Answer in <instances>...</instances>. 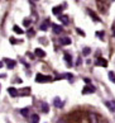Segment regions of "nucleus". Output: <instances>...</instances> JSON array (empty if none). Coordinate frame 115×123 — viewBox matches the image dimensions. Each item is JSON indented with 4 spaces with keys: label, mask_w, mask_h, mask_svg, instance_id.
<instances>
[{
    "label": "nucleus",
    "mask_w": 115,
    "mask_h": 123,
    "mask_svg": "<svg viewBox=\"0 0 115 123\" xmlns=\"http://www.w3.org/2000/svg\"><path fill=\"white\" fill-rule=\"evenodd\" d=\"M52 80L51 76H47V75H42V74H38L35 76V81L37 83H48V81Z\"/></svg>",
    "instance_id": "obj_1"
},
{
    "label": "nucleus",
    "mask_w": 115,
    "mask_h": 123,
    "mask_svg": "<svg viewBox=\"0 0 115 123\" xmlns=\"http://www.w3.org/2000/svg\"><path fill=\"white\" fill-rule=\"evenodd\" d=\"M82 93L84 94H92V93H95V88L92 85H90V84H87L84 89H82Z\"/></svg>",
    "instance_id": "obj_2"
},
{
    "label": "nucleus",
    "mask_w": 115,
    "mask_h": 123,
    "mask_svg": "<svg viewBox=\"0 0 115 123\" xmlns=\"http://www.w3.org/2000/svg\"><path fill=\"white\" fill-rule=\"evenodd\" d=\"M52 29H53V33H56V34H61L62 32H63V28L61 25H58V24H53L52 25Z\"/></svg>",
    "instance_id": "obj_3"
},
{
    "label": "nucleus",
    "mask_w": 115,
    "mask_h": 123,
    "mask_svg": "<svg viewBox=\"0 0 115 123\" xmlns=\"http://www.w3.org/2000/svg\"><path fill=\"white\" fill-rule=\"evenodd\" d=\"M90 119L91 123H100V117L96 113H90Z\"/></svg>",
    "instance_id": "obj_4"
},
{
    "label": "nucleus",
    "mask_w": 115,
    "mask_h": 123,
    "mask_svg": "<svg viewBox=\"0 0 115 123\" xmlns=\"http://www.w3.org/2000/svg\"><path fill=\"white\" fill-rule=\"evenodd\" d=\"M71 38L70 37H62L61 39H59V43L63 44V46H68V44H71Z\"/></svg>",
    "instance_id": "obj_5"
},
{
    "label": "nucleus",
    "mask_w": 115,
    "mask_h": 123,
    "mask_svg": "<svg viewBox=\"0 0 115 123\" xmlns=\"http://www.w3.org/2000/svg\"><path fill=\"white\" fill-rule=\"evenodd\" d=\"M105 104L111 112H115V100H108V102H105Z\"/></svg>",
    "instance_id": "obj_6"
},
{
    "label": "nucleus",
    "mask_w": 115,
    "mask_h": 123,
    "mask_svg": "<svg viewBox=\"0 0 115 123\" xmlns=\"http://www.w3.org/2000/svg\"><path fill=\"white\" fill-rule=\"evenodd\" d=\"M54 105H56L57 108H62L63 107V102L57 97V98H54Z\"/></svg>",
    "instance_id": "obj_7"
},
{
    "label": "nucleus",
    "mask_w": 115,
    "mask_h": 123,
    "mask_svg": "<svg viewBox=\"0 0 115 123\" xmlns=\"http://www.w3.org/2000/svg\"><path fill=\"white\" fill-rule=\"evenodd\" d=\"M4 61L8 62V67H9V69H13V67L15 66V61H14V60H9V58H4Z\"/></svg>",
    "instance_id": "obj_8"
},
{
    "label": "nucleus",
    "mask_w": 115,
    "mask_h": 123,
    "mask_svg": "<svg viewBox=\"0 0 115 123\" xmlns=\"http://www.w3.org/2000/svg\"><path fill=\"white\" fill-rule=\"evenodd\" d=\"M35 55H37V56H38V57H44L46 56V52L43 51V49H40V48H35Z\"/></svg>",
    "instance_id": "obj_9"
},
{
    "label": "nucleus",
    "mask_w": 115,
    "mask_h": 123,
    "mask_svg": "<svg viewBox=\"0 0 115 123\" xmlns=\"http://www.w3.org/2000/svg\"><path fill=\"white\" fill-rule=\"evenodd\" d=\"M39 122V116L38 114H32L30 116V123H38Z\"/></svg>",
    "instance_id": "obj_10"
},
{
    "label": "nucleus",
    "mask_w": 115,
    "mask_h": 123,
    "mask_svg": "<svg viewBox=\"0 0 115 123\" xmlns=\"http://www.w3.org/2000/svg\"><path fill=\"white\" fill-rule=\"evenodd\" d=\"M96 65H99V66H106L108 65V61L104 60V58H99L98 62H96Z\"/></svg>",
    "instance_id": "obj_11"
},
{
    "label": "nucleus",
    "mask_w": 115,
    "mask_h": 123,
    "mask_svg": "<svg viewBox=\"0 0 115 123\" xmlns=\"http://www.w3.org/2000/svg\"><path fill=\"white\" fill-rule=\"evenodd\" d=\"M8 92H9V94H10L12 97H17V95H18V90L14 89V88H9Z\"/></svg>",
    "instance_id": "obj_12"
},
{
    "label": "nucleus",
    "mask_w": 115,
    "mask_h": 123,
    "mask_svg": "<svg viewBox=\"0 0 115 123\" xmlns=\"http://www.w3.org/2000/svg\"><path fill=\"white\" fill-rule=\"evenodd\" d=\"M61 12H62V6H56V8H53V14L58 15Z\"/></svg>",
    "instance_id": "obj_13"
},
{
    "label": "nucleus",
    "mask_w": 115,
    "mask_h": 123,
    "mask_svg": "<svg viewBox=\"0 0 115 123\" xmlns=\"http://www.w3.org/2000/svg\"><path fill=\"white\" fill-rule=\"evenodd\" d=\"M59 19L62 20L63 24H68V17H66V15H59Z\"/></svg>",
    "instance_id": "obj_14"
},
{
    "label": "nucleus",
    "mask_w": 115,
    "mask_h": 123,
    "mask_svg": "<svg viewBox=\"0 0 115 123\" xmlns=\"http://www.w3.org/2000/svg\"><path fill=\"white\" fill-rule=\"evenodd\" d=\"M28 113H29V108H24V109H20V114H22V116L27 117V116H28Z\"/></svg>",
    "instance_id": "obj_15"
},
{
    "label": "nucleus",
    "mask_w": 115,
    "mask_h": 123,
    "mask_svg": "<svg viewBox=\"0 0 115 123\" xmlns=\"http://www.w3.org/2000/svg\"><path fill=\"white\" fill-rule=\"evenodd\" d=\"M13 29H14V32H15L17 34H22V33H24V32H23V29H22V28H19L18 25H14V28H13Z\"/></svg>",
    "instance_id": "obj_16"
},
{
    "label": "nucleus",
    "mask_w": 115,
    "mask_h": 123,
    "mask_svg": "<svg viewBox=\"0 0 115 123\" xmlns=\"http://www.w3.org/2000/svg\"><path fill=\"white\" fill-rule=\"evenodd\" d=\"M65 60L68 62V65H71V61H72V57L70 56L68 53H65Z\"/></svg>",
    "instance_id": "obj_17"
},
{
    "label": "nucleus",
    "mask_w": 115,
    "mask_h": 123,
    "mask_svg": "<svg viewBox=\"0 0 115 123\" xmlns=\"http://www.w3.org/2000/svg\"><path fill=\"white\" fill-rule=\"evenodd\" d=\"M48 25H49V23H48V20H46L44 23H43L42 25H40V29H42V31H46V29L48 28Z\"/></svg>",
    "instance_id": "obj_18"
},
{
    "label": "nucleus",
    "mask_w": 115,
    "mask_h": 123,
    "mask_svg": "<svg viewBox=\"0 0 115 123\" xmlns=\"http://www.w3.org/2000/svg\"><path fill=\"white\" fill-rule=\"evenodd\" d=\"M42 111L44 113H48V104L47 103H42Z\"/></svg>",
    "instance_id": "obj_19"
},
{
    "label": "nucleus",
    "mask_w": 115,
    "mask_h": 123,
    "mask_svg": "<svg viewBox=\"0 0 115 123\" xmlns=\"http://www.w3.org/2000/svg\"><path fill=\"white\" fill-rule=\"evenodd\" d=\"M109 79L111 80L113 83H115V74H114L113 71H110V72H109Z\"/></svg>",
    "instance_id": "obj_20"
},
{
    "label": "nucleus",
    "mask_w": 115,
    "mask_h": 123,
    "mask_svg": "<svg viewBox=\"0 0 115 123\" xmlns=\"http://www.w3.org/2000/svg\"><path fill=\"white\" fill-rule=\"evenodd\" d=\"M90 51H91V49H90L89 47H86V48H84V49H82V53H84L85 56H87V55H90Z\"/></svg>",
    "instance_id": "obj_21"
},
{
    "label": "nucleus",
    "mask_w": 115,
    "mask_h": 123,
    "mask_svg": "<svg viewBox=\"0 0 115 123\" xmlns=\"http://www.w3.org/2000/svg\"><path fill=\"white\" fill-rule=\"evenodd\" d=\"M111 29H113V34H114V37H115V22H114V24L111 27Z\"/></svg>",
    "instance_id": "obj_22"
},
{
    "label": "nucleus",
    "mask_w": 115,
    "mask_h": 123,
    "mask_svg": "<svg viewBox=\"0 0 115 123\" xmlns=\"http://www.w3.org/2000/svg\"><path fill=\"white\" fill-rule=\"evenodd\" d=\"M24 25H29V20H28V19L24 20Z\"/></svg>",
    "instance_id": "obj_23"
},
{
    "label": "nucleus",
    "mask_w": 115,
    "mask_h": 123,
    "mask_svg": "<svg viewBox=\"0 0 115 123\" xmlns=\"http://www.w3.org/2000/svg\"><path fill=\"white\" fill-rule=\"evenodd\" d=\"M77 32H79V33H80V34H82V36H84V32H82L81 29H77Z\"/></svg>",
    "instance_id": "obj_24"
},
{
    "label": "nucleus",
    "mask_w": 115,
    "mask_h": 123,
    "mask_svg": "<svg viewBox=\"0 0 115 123\" xmlns=\"http://www.w3.org/2000/svg\"><path fill=\"white\" fill-rule=\"evenodd\" d=\"M1 67H3V62L0 61V69H1Z\"/></svg>",
    "instance_id": "obj_25"
}]
</instances>
